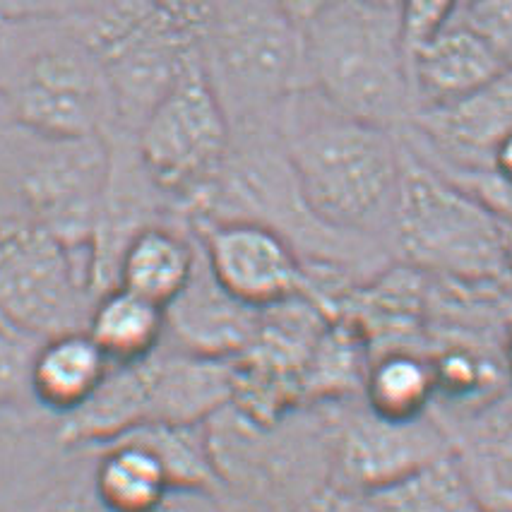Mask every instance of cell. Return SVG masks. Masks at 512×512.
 I'll return each mask as SVG.
<instances>
[{
  "mask_svg": "<svg viewBox=\"0 0 512 512\" xmlns=\"http://www.w3.org/2000/svg\"><path fill=\"white\" fill-rule=\"evenodd\" d=\"M301 198L339 234L373 238L390 248V224L402 169L395 130L349 116L306 87L275 113Z\"/></svg>",
  "mask_w": 512,
  "mask_h": 512,
  "instance_id": "cell-1",
  "label": "cell"
},
{
  "mask_svg": "<svg viewBox=\"0 0 512 512\" xmlns=\"http://www.w3.org/2000/svg\"><path fill=\"white\" fill-rule=\"evenodd\" d=\"M0 101L27 133L68 140L116 128L104 70L73 22L0 20Z\"/></svg>",
  "mask_w": 512,
  "mask_h": 512,
  "instance_id": "cell-2",
  "label": "cell"
},
{
  "mask_svg": "<svg viewBox=\"0 0 512 512\" xmlns=\"http://www.w3.org/2000/svg\"><path fill=\"white\" fill-rule=\"evenodd\" d=\"M311 87L361 121L400 133L414 113L400 10L330 0L303 22Z\"/></svg>",
  "mask_w": 512,
  "mask_h": 512,
  "instance_id": "cell-3",
  "label": "cell"
},
{
  "mask_svg": "<svg viewBox=\"0 0 512 512\" xmlns=\"http://www.w3.org/2000/svg\"><path fill=\"white\" fill-rule=\"evenodd\" d=\"M217 498L224 512H294L332 481L323 409H296L258 424L231 404L207 421Z\"/></svg>",
  "mask_w": 512,
  "mask_h": 512,
  "instance_id": "cell-4",
  "label": "cell"
},
{
  "mask_svg": "<svg viewBox=\"0 0 512 512\" xmlns=\"http://www.w3.org/2000/svg\"><path fill=\"white\" fill-rule=\"evenodd\" d=\"M195 39L231 125L272 118L291 94L311 87L303 25L279 0H210Z\"/></svg>",
  "mask_w": 512,
  "mask_h": 512,
  "instance_id": "cell-5",
  "label": "cell"
},
{
  "mask_svg": "<svg viewBox=\"0 0 512 512\" xmlns=\"http://www.w3.org/2000/svg\"><path fill=\"white\" fill-rule=\"evenodd\" d=\"M400 135V133H397ZM402 142V138H400ZM503 224L402 142V169L390 224V253L438 279L510 284ZM512 287V284H510Z\"/></svg>",
  "mask_w": 512,
  "mask_h": 512,
  "instance_id": "cell-6",
  "label": "cell"
},
{
  "mask_svg": "<svg viewBox=\"0 0 512 512\" xmlns=\"http://www.w3.org/2000/svg\"><path fill=\"white\" fill-rule=\"evenodd\" d=\"M104 70L116 128L135 135L198 61L195 29L152 0H106L77 25Z\"/></svg>",
  "mask_w": 512,
  "mask_h": 512,
  "instance_id": "cell-7",
  "label": "cell"
},
{
  "mask_svg": "<svg viewBox=\"0 0 512 512\" xmlns=\"http://www.w3.org/2000/svg\"><path fill=\"white\" fill-rule=\"evenodd\" d=\"M94 303L92 253L70 250L27 214L0 219V320L44 339L85 330Z\"/></svg>",
  "mask_w": 512,
  "mask_h": 512,
  "instance_id": "cell-8",
  "label": "cell"
},
{
  "mask_svg": "<svg viewBox=\"0 0 512 512\" xmlns=\"http://www.w3.org/2000/svg\"><path fill=\"white\" fill-rule=\"evenodd\" d=\"M145 171L166 198L186 210L212 186L231 142V121L198 61L142 121L133 135Z\"/></svg>",
  "mask_w": 512,
  "mask_h": 512,
  "instance_id": "cell-9",
  "label": "cell"
},
{
  "mask_svg": "<svg viewBox=\"0 0 512 512\" xmlns=\"http://www.w3.org/2000/svg\"><path fill=\"white\" fill-rule=\"evenodd\" d=\"M332 452V481L383 491L426 464L450 455L452 445L436 414L395 421L375 414L361 395L320 402Z\"/></svg>",
  "mask_w": 512,
  "mask_h": 512,
  "instance_id": "cell-10",
  "label": "cell"
},
{
  "mask_svg": "<svg viewBox=\"0 0 512 512\" xmlns=\"http://www.w3.org/2000/svg\"><path fill=\"white\" fill-rule=\"evenodd\" d=\"M37 140L39 147L29 154L20 174L25 214L63 246L92 253L94 229L109 183V138Z\"/></svg>",
  "mask_w": 512,
  "mask_h": 512,
  "instance_id": "cell-11",
  "label": "cell"
},
{
  "mask_svg": "<svg viewBox=\"0 0 512 512\" xmlns=\"http://www.w3.org/2000/svg\"><path fill=\"white\" fill-rule=\"evenodd\" d=\"M212 277L250 308H270L296 296L308 299L303 258L279 231L250 219H212L190 226Z\"/></svg>",
  "mask_w": 512,
  "mask_h": 512,
  "instance_id": "cell-12",
  "label": "cell"
},
{
  "mask_svg": "<svg viewBox=\"0 0 512 512\" xmlns=\"http://www.w3.org/2000/svg\"><path fill=\"white\" fill-rule=\"evenodd\" d=\"M510 133L512 65L464 97L416 109L400 138L440 169H476L493 166V154Z\"/></svg>",
  "mask_w": 512,
  "mask_h": 512,
  "instance_id": "cell-13",
  "label": "cell"
},
{
  "mask_svg": "<svg viewBox=\"0 0 512 512\" xmlns=\"http://www.w3.org/2000/svg\"><path fill=\"white\" fill-rule=\"evenodd\" d=\"M436 414V412H433ZM484 512H512V395L436 416Z\"/></svg>",
  "mask_w": 512,
  "mask_h": 512,
  "instance_id": "cell-14",
  "label": "cell"
},
{
  "mask_svg": "<svg viewBox=\"0 0 512 512\" xmlns=\"http://www.w3.org/2000/svg\"><path fill=\"white\" fill-rule=\"evenodd\" d=\"M166 337L190 354L236 359L253 342L260 327V308L236 301L219 287L205 258H198L193 279L183 294L166 306Z\"/></svg>",
  "mask_w": 512,
  "mask_h": 512,
  "instance_id": "cell-15",
  "label": "cell"
},
{
  "mask_svg": "<svg viewBox=\"0 0 512 512\" xmlns=\"http://www.w3.org/2000/svg\"><path fill=\"white\" fill-rule=\"evenodd\" d=\"M145 363V424H207L231 402V361L164 342Z\"/></svg>",
  "mask_w": 512,
  "mask_h": 512,
  "instance_id": "cell-16",
  "label": "cell"
},
{
  "mask_svg": "<svg viewBox=\"0 0 512 512\" xmlns=\"http://www.w3.org/2000/svg\"><path fill=\"white\" fill-rule=\"evenodd\" d=\"M508 65L512 63L496 46L452 20L409 56L414 111L464 97L491 82Z\"/></svg>",
  "mask_w": 512,
  "mask_h": 512,
  "instance_id": "cell-17",
  "label": "cell"
},
{
  "mask_svg": "<svg viewBox=\"0 0 512 512\" xmlns=\"http://www.w3.org/2000/svg\"><path fill=\"white\" fill-rule=\"evenodd\" d=\"M198 258V238L186 224L145 226L123 248L116 287L133 291L166 311L193 279Z\"/></svg>",
  "mask_w": 512,
  "mask_h": 512,
  "instance_id": "cell-18",
  "label": "cell"
},
{
  "mask_svg": "<svg viewBox=\"0 0 512 512\" xmlns=\"http://www.w3.org/2000/svg\"><path fill=\"white\" fill-rule=\"evenodd\" d=\"M111 363L87 330L39 339L29 363V395L49 412L65 416L97 392Z\"/></svg>",
  "mask_w": 512,
  "mask_h": 512,
  "instance_id": "cell-19",
  "label": "cell"
},
{
  "mask_svg": "<svg viewBox=\"0 0 512 512\" xmlns=\"http://www.w3.org/2000/svg\"><path fill=\"white\" fill-rule=\"evenodd\" d=\"M92 498L101 512H152L174 491L162 462L145 445L116 438L99 448Z\"/></svg>",
  "mask_w": 512,
  "mask_h": 512,
  "instance_id": "cell-20",
  "label": "cell"
},
{
  "mask_svg": "<svg viewBox=\"0 0 512 512\" xmlns=\"http://www.w3.org/2000/svg\"><path fill=\"white\" fill-rule=\"evenodd\" d=\"M85 330L111 366H128L166 342V313L133 291L111 287L94 299Z\"/></svg>",
  "mask_w": 512,
  "mask_h": 512,
  "instance_id": "cell-21",
  "label": "cell"
},
{
  "mask_svg": "<svg viewBox=\"0 0 512 512\" xmlns=\"http://www.w3.org/2000/svg\"><path fill=\"white\" fill-rule=\"evenodd\" d=\"M361 397L385 419L412 421L431 414L438 402L431 359L414 349H385L368 363Z\"/></svg>",
  "mask_w": 512,
  "mask_h": 512,
  "instance_id": "cell-22",
  "label": "cell"
},
{
  "mask_svg": "<svg viewBox=\"0 0 512 512\" xmlns=\"http://www.w3.org/2000/svg\"><path fill=\"white\" fill-rule=\"evenodd\" d=\"M118 438H130L145 445L162 462L174 488L210 491L217 496V472H214L207 424H142Z\"/></svg>",
  "mask_w": 512,
  "mask_h": 512,
  "instance_id": "cell-23",
  "label": "cell"
},
{
  "mask_svg": "<svg viewBox=\"0 0 512 512\" xmlns=\"http://www.w3.org/2000/svg\"><path fill=\"white\" fill-rule=\"evenodd\" d=\"M388 512H484L455 452L378 491Z\"/></svg>",
  "mask_w": 512,
  "mask_h": 512,
  "instance_id": "cell-24",
  "label": "cell"
},
{
  "mask_svg": "<svg viewBox=\"0 0 512 512\" xmlns=\"http://www.w3.org/2000/svg\"><path fill=\"white\" fill-rule=\"evenodd\" d=\"M433 166V164H431ZM450 183L467 193L476 205H481L496 222L512 226V181L503 176L496 166H476V169H440Z\"/></svg>",
  "mask_w": 512,
  "mask_h": 512,
  "instance_id": "cell-25",
  "label": "cell"
},
{
  "mask_svg": "<svg viewBox=\"0 0 512 512\" xmlns=\"http://www.w3.org/2000/svg\"><path fill=\"white\" fill-rule=\"evenodd\" d=\"M455 22L484 37L512 63V0H460Z\"/></svg>",
  "mask_w": 512,
  "mask_h": 512,
  "instance_id": "cell-26",
  "label": "cell"
},
{
  "mask_svg": "<svg viewBox=\"0 0 512 512\" xmlns=\"http://www.w3.org/2000/svg\"><path fill=\"white\" fill-rule=\"evenodd\" d=\"M460 0H400V25L407 56L455 20Z\"/></svg>",
  "mask_w": 512,
  "mask_h": 512,
  "instance_id": "cell-27",
  "label": "cell"
},
{
  "mask_svg": "<svg viewBox=\"0 0 512 512\" xmlns=\"http://www.w3.org/2000/svg\"><path fill=\"white\" fill-rule=\"evenodd\" d=\"M39 339L0 327V407L29 392V363Z\"/></svg>",
  "mask_w": 512,
  "mask_h": 512,
  "instance_id": "cell-28",
  "label": "cell"
},
{
  "mask_svg": "<svg viewBox=\"0 0 512 512\" xmlns=\"http://www.w3.org/2000/svg\"><path fill=\"white\" fill-rule=\"evenodd\" d=\"M294 512H388L378 491L330 481Z\"/></svg>",
  "mask_w": 512,
  "mask_h": 512,
  "instance_id": "cell-29",
  "label": "cell"
},
{
  "mask_svg": "<svg viewBox=\"0 0 512 512\" xmlns=\"http://www.w3.org/2000/svg\"><path fill=\"white\" fill-rule=\"evenodd\" d=\"M152 512H224L219 498L210 491H186V488H174L162 500L159 508Z\"/></svg>",
  "mask_w": 512,
  "mask_h": 512,
  "instance_id": "cell-30",
  "label": "cell"
},
{
  "mask_svg": "<svg viewBox=\"0 0 512 512\" xmlns=\"http://www.w3.org/2000/svg\"><path fill=\"white\" fill-rule=\"evenodd\" d=\"M152 3L159 5V8L166 10V13L178 17V20L186 22V25L195 29L198 27L200 17L205 15L210 0H152Z\"/></svg>",
  "mask_w": 512,
  "mask_h": 512,
  "instance_id": "cell-31",
  "label": "cell"
},
{
  "mask_svg": "<svg viewBox=\"0 0 512 512\" xmlns=\"http://www.w3.org/2000/svg\"><path fill=\"white\" fill-rule=\"evenodd\" d=\"M279 3H282V8L287 10L296 22H301L303 25L308 17H313L320 8H325L330 0H279Z\"/></svg>",
  "mask_w": 512,
  "mask_h": 512,
  "instance_id": "cell-32",
  "label": "cell"
},
{
  "mask_svg": "<svg viewBox=\"0 0 512 512\" xmlns=\"http://www.w3.org/2000/svg\"><path fill=\"white\" fill-rule=\"evenodd\" d=\"M44 512H101L97 500L92 496L89 498H68V500H61V503L51 505L49 510Z\"/></svg>",
  "mask_w": 512,
  "mask_h": 512,
  "instance_id": "cell-33",
  "label": "cell"
},
{
  "mask_svg": "<svg viewBox=\"0 0 512 512\" xmlns=\"http://www.w3.org/2000/svg\"><path fill=\"white\" fill-rule=\"evenodd\" d=\"M493 166L512 181V133L498 145L496 154H493Z\"/></svg>",
  "mask_w": 512,
  "mask_h": 512,
  "instance_id": "cell-34",
  "label": "cell"
},
{
  "mask_svg": "<svg viewBox=\"0 0 512 512\" xmlns=\"http://www.w3.org/2000/svg\"><path fill=\"white\" fill-rule=\"evenodd\" d=\"M3 3L15 5L13 15H44V5H49L51 0H3Z\"/></svg>",
  "mask_w": 512,
  "mask_h": 512,
  "instance_id": "cell-35",
  "label": "cell"
},
{
  "mask_svg": "<svg viewBox=\"0 0 512 512\" xmlns=\"http://www.w3.org/2000/svg\"><path fill=\"white\" fill-rule=\"evenodd\" d=\"M503 255H505V272L512 284V226H503Z\"/></svg>",
  "mask_w": 512,
  "mask_h": 512,
  "instance_id": "cell-36",
  "label": "cell"
},
{
  "mask_svg": "<svg viewBox=\"0 0 512 512\" xmlns=\"http://www.w3.org/2000/svg\"><path fill=\"white\" fill-rule=\"evenodd\" d=\"M503 363H505V373H508V375H510V380H512V332L508 335V339H505Z\"/></svg>",
  "mask_w": 512,
  "mask_h": 512,
  "instance_id": "cell-37",
  "label": "cell"
},
{
  "mask_svg": "<svg viewBox=\"0 0 512 512\" xmlns=\"http://www.w3.org/2000/svg\"><path fill=\"white\" fill-rule=\"evenodd\" d=\"M366 3L383 5V8H395V10H400V0H366Z\"/></svg>",
  "mask_w": 512,
  "mask_h": 512,
  "instance_id": "cell-38",
  "label": "cell"
},
{
  "mask_svg": "<svg viewBox=\"0 0 512 512\" xmlns=\"http://www.w3.org/2000/svg\"><path fill=\"white\" fill-rule=\"evenodd\" d=\"M0 325H3V327H8V325H5V323H3V320H0ZM8 330H13V327H8Z\"/></svg>",
  "mask_w": 512,
  "mask_h": 512,
  "instance_id": "cell-39",
  "label": "cell"
},
{
  "mask_svg": "<svg viewBox=\"0 0 512 512\" xmlns=\"http://www.w3.org/2000/svg\"><path fill=\"white\" fill-rule=\"evenodd\" d=\"M0 327H3V325H0ZM5 330H8V327H5ZM13 332H15V330H13Z\"/></svg>",
  "mask_w": 512,
  "mask_h": 512,
  "instance_id": "cell-40",
  "label": "cell"
}]
</instances>
